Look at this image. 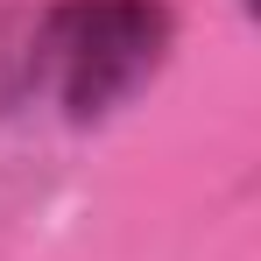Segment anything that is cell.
<instances>
[{
  "label": "cell",
  "mask_w": 261,
  "mask_h": 261,
  "mask_svg": "<svg viewBox=\"0 0 261 261\" xmlns=\"http://www.w3.org/2000/svg\"><path fill=\"white\" fill-rule=\"evenodd\" d=\"M163 49H170L163 0H64L36 36V64L71 120H99L155 78Z\"/></svg>",
  "instance_id": "1"
}]
</instances>
